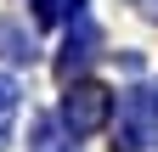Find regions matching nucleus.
Instances as JSON below:
<instances>
[{"label": "nucleus", "instance_id": "obj_4", "mask_svg": "<svg viewBox=\"0 0 158 152\" xmlns=\"http://www.w3.org/2000/svg\"><path fill=\"white\" fill-rule=\"evenodd\" d=\"M0 56H6V62H28V56H34V34L0 17Z\"/></svg>", "mask_w": 158, "mask_h": 152}, {"label": "nucleus", "instance_id": "obj_5", "mask_svg": "<svg viewBox=\"0 0 158 152\" xmlns=\"http://www.w3.org/2000/svg\"><path fill=\"white\" fill-rule=\"evenodd\" d=\"M17 79H6V73H0V146L11 141V118H17Z\"/></svg>", "mask_w": 158, "mask_h": 152}, {"label": "nucleus", "instance_id": "obj_1", "mask_svg": "<svg viewBox=\"0 0 158 152\" xmlns=\"http://www.w3.org/2000/svg\"><path fill=\"white\" fill-rule=\"evenodd\" d=\"M152 141H158V96H152V90H130V96H118L113 152H147Z\"/></svg>", "mask_w": 158, "mask_h": 152}, {"label": "nucleus", "instance_id": "obj_7", "mask_svg": "<svg viewBox=\"0 0 158 152\" xmlns=\"http://www.w3.org/2000/svg\"><path fill=\"white\" fill-rule=\"evenodd\" d=\"M135 6H141V11H147V17H158V0H135Z\"/></svg>", "mask_w": 158, "mask_h": 152}, {"label": "nucleus", "instance_id": "obj_6", "mask_svg": "<svg viewBox=\"0 0 158 152\" xmlns=\"http://www.w3.org/2000/svg\"><path fill=\"white\" fill-rule=\"evenodd\" d=\"M79 6L85 0H40V17L45 23H68V17H79Z\"/></svg>", "mask_w": 158, "mask_h": 152}, {"label": "nucleus", "instance_id": "obj_2", "mask_svg": "<svg viewBox=\"0 0 158 152\" xmlns=\"http://www.w3.org/2000/svg\"><path fill=\"white\" fill-rule=\"evenodd\" d=\"M113 118V96L102 85H90V79H79L68 85V96H62V124H68V135H96Z\"/></svg>", "mask_w": 158, "mask_h": 152}, {"label": "nucleus", "instance_id": "obj_3", "mask_svg": "<svg viewBox=\"0 0 158 152\" xmlns=\"http://www.w3.org/2000/svg\"><path fill=\"white\" fill-rule=\"evenodd\" d=\"M90 56H96V23L79 11V17H73V28H68V56L56 62V73H62V79H73V68H85Z\"/></svg>", "mask_w": 158, "mask_h": 152}]
</instances>
